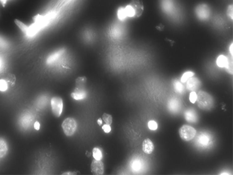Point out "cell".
Segmentation results:
<instances>
[{
  "label": "cell",
  "instance_id": "obj_1",
  "mask_svg": "<svg viewBox=\"0 0 233 175\" xmlns=\"http://www.w3.org/2000/svg\"><path fill=\"white\" fill-rule=\"evenodd\" d=\"M123 10L127 18H139L142 15L144 7L141 0H131Z\"/></svg>",
  "mask_w": 233,
  "mask_h": 175
},
{
  "label": "cell",
  "instance_id": "obj_2",
  "mask_svg": "<svg viewBox=\"0 0 233 175\" xmlns=\"http://www.w3.org/2000/svg\"><path fill=\"white\" fill-rule=\"evenodd\" d=\"M198 107L202 110H210L214 106V99L205 91H199L197 95Z\"/></svg>",
  "mask_w": 233,
  "mask_h": 175
},
{
  "label": "cell",
  "instance_id": "obj_3",
  "mask_svg": "<svg viewBox=\"0 0 233 175\" xmlns=\"http://www.w3.org/2000/svg\"><path fill=\"white\" fill-rule=\"evenodd\" d=\"M77 127L76 120L73 118H67L62 123V128L65 135L68 136H72L76 132Z\"/></svg>",
  "mask_w": 233,
  "mask_h": 175
},
{
  "label": "cell",
  "instance_id": "obj_4",
  "mask_svg": "<svg viewBox=\"0 0 233 175\" xmlns=\"http://www.w3.org/2000/svg\"><path fill=\"white\" fill-rule=\"evenodd\" d=\"M196 130L191 126L183 125L179 129V135L181 139L185 141H189L192 140L196 135Z\"/></svg>",
  "mask_w": 233,
  "mask_h": 175
},
{
  "label": "cell",
  "instance_id": "obj_5",
  "mask_svg": "<svg viewBox=\"0 0 233 175\" xmlns=\"http://www.w3.org/2000/svg\"><path fill=\"white\" fill-rule=\"evenodd\" d=\"M51 105L53 115L59 117L63 111V100L59 97H54L51 99Z\"/></svg>",
  "mask_w": 233,
  "mask_h": 175
},
{
  "label": "cell",
  "instance_id": "obj_6",
  "mask_svg": "<svg viewBox=\"0 0 233 175\" xmlns=\"http://www.w3.org/2000/svg\"><path fill=\"white\" fill-rule=\"evenodd\" d=\"M210 9L209 7L206 4H201L197 6L195 9V13H196L198 18L201 20H206L210 15Z\"/></svg>",
  "mask_w": 233,
  "mask_h": 175
},
{
  "label": "cell",
  "instance_id": "obj_7",
  "mask_svg": "<svg viewBox=\"0 0 233 175\" xmlns=\"http://www.w3.org/2000/svg\"><path fill=\"white\" fill-rule=\"evenodd\" d=\"M91 171L94 174H103L104 173V165L101 160H94L91 163Z\"/></svg>",
  "mask_w": 233,
  "mask_h": 175
},
{
  "label": "cell",
  "instance_id": "obj_8",
  "mask_svg": "<svg viewBox=\"0 0 233 175\" xmlns=\"http://www.w3.org/2000/svg\"><path fill=\"white\" fill-rule=\"evenodd\" d=\"M186 89L190 91H195L201 86V81L197 77H190L186 81Z\"/></svg>",
  "mask_w": 233,
  "mask_h": 175
},
{
  "label": "cell",
  "instance_id": "obj_9",
  "mask_svg": "<svg viewBox=\"0 0 233 175\" xmlns=\"http://www.w3.org/2000/svg\"><path fill=\"white\" fill-rule=\"evenodd\" d=\"M153 150H154V144L152 141L149 139H145L143 143V152L149 155V154H151L153 151Z\"/></svg>",
  "mask_w": 233,
  "mask_h": 175
},
{
  "label": "cell",
  "instance_id": "obj_10",
  "mask_svg": "<svg viewBox=\"0 0 233 175\" xmlns=\"http://www.w3.org/2000/svg\"><path fill=\"white\" fill-rule=\"evenodd\" d=\"M169 109L172 112H177L180 109V101L175 98H172L169 102Z\"/></svg>",
  "mask_w": 233,
  "mask_h": 175
},
{
  "label": "cell",
  "instance_id": "obj_11",
  "mask_svg": "<svg viewBox=\"0 0 233 175\" xmlns=\"http://www.w3.org/2000/svg\"><path fill=\"white\" fill-rule=\"evenodd\" d=\"M72 97L76 100H81L86 97V93L85 89H76L72 94Z\"/></svg>",
  "mask_w": 233,
  "mask_h": 175
},
{
  "label": "cell",
  "instance_id": "obj_12",
  "mask_svg": "<svg viewBox=\"0 0 233 175\" xmlns=\"http://www.w3.org/2000/svg\"><path fill=\"white\" fill-rule=\"evenodd\" d=\"M216 64L220 67H224L227 68L228 66V64H229V61L227 59V58L224 56V55H220L217 58V60H216Z\"/></svg>",
  "mask_w": 233,
  "mask_h": 175
},
{
  "label": "cell",
  "instance_id": "obj_13",
  "mask_svg": "<svg viewBox=\"0 0 233 175\" xmlns=\"http://www.w3.org/2000/svg\"><path fill=\"white\" fill-rule=\"evenodd\" d=\"M41 27L39 26V25H37V23H34L33 25H31L30 27H28L26 33L29 36H33L34 35H35L36 33L41 30Z\"/></svg>",
  "mask_w": 233,
  "mask_h": 175
},
{
  "label": "cell",
  "instance_id": "obj_14",
  "mask_svg": "<svg viewBox=\"0 0 233 175\" xmlns=\"http://www.w3.org/2000/svg\"><path fill=\"white\" fill-rule=\"evenodd\" d=\"M63 53V49H60L58 51L55 52V53L51 54V55L48 57V59L47 60V63L51 64V63H53L54 61H56V59H58V58H59L60 57V55Z\"/></svg>",
  "mask_w": 233,
  "mask_h": 175
},
{
  "label": "cell",
  "instance_id": "obj_15",
  "mask_svg": "<svg viewBox=\"0 0 233 175\" xmlns=\"http://www.w3.org/2000/svg\"><path fill=\"white\" fill-rule=\"evenodd\" d=\"M185 119L188 122L194 123L197 121V116L192 111H189L186 112Z\"/></svg>",
  "mask_w": 233,
  "mask_h": 175
},
{
  "label": "cell",
  "instance_id": "obj_16",
  "mask_svg": "<svg viewBox=\"0 0 233 175\" xmlns=\"http://www.w3.org/2000/svg\"><path fill=\"white\" fill-rule=\"evenodd\" d=\"M86 83V78L85 77H79L76 81V88L80 89H84L85 84Z\"/></svg>",
  "mask_w": 233,
  "mask_h": 175
},
{
  "label": "cell",
  "instance_id": "obj_17",
  "mask_svg": "<svg viewBox=\"0 0 233 175\" xmlns=\"http://www.w3.org/2000/svg\"><path fill=\"white\" fill-rule=\"evenodd\" d=\"M173 85L174 90L176 91V92L178 93H181L183 90H184V87H183V85L181 84V83L179 81H174L173 83Z\"/></svg>",
  "mask_w": 233,
  "mask_h": 175
},
{
  "label": "cell",
  "instance_id": "obj_18",
  "mask_svg": "<svg viewBox=\"0 0 233 175\" xmlns=\"http://www.w3.org/2000/svg\"><path fill=\"white\" fill-rule=\"evenodd\" d=\"M7 151V145L5 141L3 140H0V157H2L6 155Z\"/></svg>",
  "mask_w": 233,
  "mask_h": 175
},
{
  "label": "cell",
  "instance_id": "obj_19",
  "mask_svg": "<svg viewBox=\"0 0 233 175\" xmlns=\"http://www.w3.org/2000/svg\"><path fill=\"white\" fill-rule=\"evenodd\" d=\"M93 156L95 160H101L102 153L98 148H94L93 150Z\"/></svg>",
  "mask_w": 233,
  "mask_h": 175
},
{
  "label": "cell",
  "instance_id": "obj_20",
  "mask_svg": "<svg viewBox=\"0 0 233 175\" xmlns=\"http://www.w3.org/2000/svg\"><path fill=\"white\" fill-rule=\"evenodd\" d=\"M15 23L17 24V26H18L21 30H22L23 33H27V29H28V27L26 26V24H24L23 22H20V21L19 20H15Z\"/></svg>",
  "mask_w": 233,
  "mask_h": 175
},
{
  "label": "cell",
  "instance_id": "obj_21",
  "mask_svg": "<svg viewBox=\"0 0 233 175\" xmlns=\"http://www.w3.org/2000/svg\"><path fill=\"white\" fill-rule=\"evenodd\" d=\"M194 75V73L193 72L191 71H187L186 73H185L184 74H183V75L182 76L181 79V81L182 83H185L187 80L189 79L191 77H193Z\"/></svg>",
  "mask_w": 233,
  "mask_h": 175
},
{
  "label": "cell",
  "instance_id": "obj_22",
  "mask_svg": "<svg viewBox=\"0 0 233 175\" xmlns=\"http://www.w3.org/2000/svg\"><path fill=\"white\" fill-rule=\"evenodd\" d=\"M103 119L107 124H109V125L112 123V121H113L112 116L107 113H104L103 115Z\"/></svg>",
  "mask_w": 233,
  "mask_h": 175
},
{
  "label": "cell",
  "instance_id": "obj_23",
  "mask_svg": "<svg viewBox=\"0 0 233 175\" xmlns=\"http://www.w3.org/2000/svg\"><path fill=\"white\" fill-rule=\"evenodd\" d=\"M117 17L118 18L121 20L123 21L127 17L125 15V11L123 10V7H120L119 9L117 11Z\"/></svg>",
  "mask_w": 233,
  "mask_h": 175
},
{
  "label": "cell",
  "instance_id": "obj_24",
  "mask_svg": "<svg viewBox=\"0 0 233 175\" xmlns=\"http://www.w3.org/2000/svg\"><path fill=\"white\" fill-rule=\"evenodd\" d=\"M148 127L149 129H151V130L155 131L157 128L158 125H157V123L155 121H154V120H151V121H149L148 123Z\"/></svg>",
  "mask_w": 233,
  "mask_h": 175
},
{
  "label": "cell",
  "instance_id": "obj_25",
  "mask_svg": "<svg viewBox=\"0 0 233 175\" xmlns=\"http://www.w3.org/2000/svg\"><path fill=\"white\" fill-rule=\"evenodd\" d=\"M197 97V93H196V92H195V91H192V92L190 93L189 100L192 103H194L195 102H196Z\"/></svg>",
  "mask_w": 233,
  "mask_h": 175
},
{
  "label": "cell",
  "instance_id": "obj_26",
  "mask_svg": "<svg viewBox=\"0 0 233 175\" xmlns=\"http://www.w3.org/2000/svg\"><path fill=\"white\" fill-rule=\"evenodd\" d=\"M7 89V82L4 80H0V91H5Z\"/></svg>",
  "mask_w": 233,
  "mask_h": 175
},
{
  "label": "cell",
  "instance_id": "obj_27",
  "mask_svg": "<svg viewBox=\"0 0 233 175\" xmlns=\"http://www.w3.org/2000/svg\"><path fill=\"white\" fill-rule=\"evenodd\" d=\"M227 15L228 18H230L231 19H232V18H233V8H232V5L228 6V7L227 8Z\"/></svg>",
  "mask_w": 233,
  "mask_h": 175
},
{
  "label": "cell",
  "instance_id": "obj_28",
  "mask_svg": "<svg viewBox=\"0 0 233 175\" xmlns=\"http://www.w3.org/2000/svg\"><path fill=\"white\" fill-rule=\"evenodd\" d=\"M199 141L201 144H206L208 142H209V139H208V138L206 136L203 135L200 137Z\"/></svg>",
  "mask_w": 233,
  "mask_h": 175
},
{
  "label": "cell",
  "instance_id": "obj_29",
  "mask_svg": "<svg viewBox=\"0 0 233 175\" xmlns=\"http://www.w3.org/2000/svg\"><path fill=\"white\" fill-rule=\"evenodd\" d=\"M102 128H103V130L104 131H105V132H106V133H109L111 131V127L109 126V124H105V125H103V127H102Z\"/></svg>",
  "mask_w": 233,
  "mask_h": 175
},
{
  "label": "cell",
  "instance_id": "obj_30",
  "mask_svg": "<svg viewBox=\"0 0 233 175\" xmlns=\"http://www.w3.org/2000/svg\"><path fill=\"white\" fill-rule=\"evenodd\" d=\"M133 169H135V170L139 169V167H140V164H139V162L138 161H135V162H134V163H133Z\"/></svg>",
  "mask_w": 233,
  "mask_h": 175
},
{
  "label": "cell",
  "instance_id": "obj_31",
  "mask_svg": "<svg viewBox=\"0 0 233 175\" xmlns=\"http://www.w3.org/2000/svg\"><path fill=\"white\" fill-rule=\"evenodd\" d=\"M34 128L36 129V130H39L40 128V124L39 122H35L34 124Z\"/></svg>",
  "mask_w": 233,
  "mask_h": 175
},
{
  "label": "cell",
  "instance_id": "obj_32",
  "mask_svg": "<svg viewBox=\"0 0 233 175\" xmlns=\"http://www.w3.org/2000/svg\"><path fill=\"white\" fill-rule=\"evenodd\" d=\"M97 123L99 124V125H101V124H102V120H101V119H99L97 120Z\"/></svg>",
  "mask_w": 233,
  "mask_h": 175
},
{
  "label": "cell",
  "instance_id": "obj_33",
  "mask_svg": "<svg viewBox=\"0 0 233 175\" xmlns=\"http://www.w3.org/2000/svg\"><path fill=\"white\" fill-rule=\"evenodd\" d=\"M232 46H233L232 44H231V47H230V53H231V55H232Z\"/></svg>",
  "mask_w": 233,
  "mask_h": 175
},
{
  "label": "cell",
  "instance_id": "obj_34",
  "mask_svg": "<svg viewBox=\"0 0 233 175\" xmlns=\"http://www.w3.org/2000/svg\"><path fill=\"white\" fill-rule=\"evenodd\" d=\"M0 66H1V63H0Z\"/></svg>",
  "mask_w": 233,
  "mask_h": 175
}]
</instances>
